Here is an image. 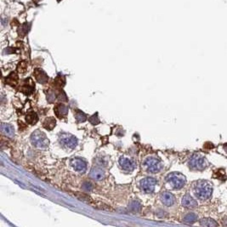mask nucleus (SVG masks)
Here are the masks:
<instances>
[{
	"instance_id": "obj_4",
	"label": "nucleus",
	"mask_w": 227,
	"mask_h": 227,
	"mask_svg": "<svg viewBox=\"0 0 227 227\" xmlns=\"http://www.w3.org/2000/svg\"><path fill=\"white\" fill-rule=\"evenodd\" d=\"M143 165L146 171L151 174H156L161 171L163 168V164L158 158L154 157H150L146 158L144 161Z\"/></svg>"
},
{
	"instance_id": "obj_8",
	"label": "nucleus",
	"mask_w": 227,
	"mask_h": 227,
	"mask_svg": "<svg viewBox=\"0 0 227 227\" xmlns=\"http://www.w3.org/2000/svg\"><path fill=\"white\" fill-rule=\"evenodd\" d=\"M71 167L77 172L84 173L87 169V164L81 158H73L71 160Z\"/></svg>"
},
{
	"instance_id": "obj_22",
	"label": "nucleus",
	"mask_w": 227,
	"mask_h": 227,
	"mask_svg": "<svg viewBox=\"0 0 227 227\" xmlns=\"http://www.w3.org/2000/svg\"><path fill=\"white\" fill-rule=\"evenodd\" d=\"M57 1H58V2H59V1H60V0H57Z\"/></svg>"
},
{
	"instance_id": "obj_16",
	"label": "nucleus",
	"mask_w": 227,
	"mask_h": 227,
	"mask_svg": "<svg viewBox=\"0 0 227 227\" xmlns=\"http://www.w3.org/2000/svg\"><path fill=\"white\" fill-rule=\"evenodd\" d=\"M200 225H203V226H217L218 223L215 222V220L209 218H206V219H203L200 221Z\"/></svg>"
},
{
	"instance_id": "obj_3",
	"label": "nucleus",
	"mask_w": 227,
	"mask_h": 227,
	"mask_svg": "<svg viewBox=\"0 0 227 227\" xmlns=\"http://www.w3.org/2000/svg\"><path fill=\"white\" fill-rule=\"evenodd\" d=\"M31 142L37 148H46L49 146L48 138L44 132L40 130H36L31 135Z\"/></svg>"
},
{
	"instance_id": "obj_18",
	"label": "nucleus",
	"mask_w": 227,
	"mask_h": 227,
	"mask_svg": "<svg viewBox=\"0 0 227 227\" xmlns=\"http://www.w3.org/2000/svg\"><path fill=\"white\" fill-rule=\"evenodd\" d=\"M2 130H3L7 135L11 136L13 135V134H14V129H13L12 126L9 125V124H2Z\"/></svg>"
},
{
	"instance_id": "obj_20",
	"label": "nucleus",
	"mask_w": 227,
	"mask_h": 227,
	"mask_svg": "<svg viewBox=\"0 0 227 227\" xmlns=\"http://www.w3.org/2000/svg\"><path fill=\"white\" fill-rule=\"evenodd\" d=\"M130 207H131L133 210H135V211H138V210L140 209V204L137 201H134L130 204Z\"/></svg>"
},
{
	"instance_id": "obj_7",
	"label": "nucleus",
	"mask_w": 227,
	"mask_h": 227,
	"mask_svg": "<svg viewBox=\"0 0 227 227\" xmlns=\"http://www.w3.org/2000/svg\"><path fill=\"white\" fill-rule=\"evenodd\" d=\"M156 185H157V180L154 178H145L141 179L140 181V188L145 193H152L155 190Z\"/></svg>"
},
{
	"instance_id": "obj_10",
	"label": "nucleus",
	"mask_w": 227,
	"mask_h": 227,
	"mask_svg": "<svg viewBox=\"0 0 227 227\" xmlns=\"http://www.w3.org/2000/svg\"><path fill=\"white\" fill-rule=\"evenodd\" d=\"M181 204L184 207L188 208V209H192V208H196L197 207L196 201L189 193L184 196L182 201H181Z\"/></svg>"
},
{
	"instance_id": "obj_14",
	"label": "nucleus",
	"mask_w": 227,
	"mask_h": 227,
	"mask_svg": "<svg viewBox=\"0 0 227 227\" xmlns=\"http://www.w3.org/2000/svg\"><path fill=\"white\" fill-rule=\"evenodd\" d=\"M56 119L54 117H49L44 122V127L48 130H51L56 127Z\"/></svg>"
},
{
	"instance_id": "obj_17",
	"label": "nucleus",
	"mask_w": 227,
	"mask_h": 227,
	"mask_svg": "<svg viewBox=\"0 0 227 227\" xmlns=\"http://www.w3.org/2000/svg\"><path fill=\"white\" fill-rule=\"evenodd\" d=\"M27 121L28 124H36L37 122H38V116L35 112H30V113H28L27 115Z\"/></svg>"
},
{
	"instance_id": "obj_9",
	"label": "nucleus",
	"mask_w": 227,
	"mask_h": 227,
	"mask_svg": "<svg viewBox=\"0 0 227 227\" xmlns=\"http://www.w3.org/2000/svg\"><path fill=\"white\" fill-rule=\"evenodd\" d=\"M119 164L124 170L128 172L133 171L135 169V162L131 158L126 157H123L120 158Z\"/></svg>"
},
{
	"instance_id": "obj_13",
	"label": "nucleus",
	"mask_w": 227,
	"mask_h": 227,
	"mask_svg": "<svg viewBox=\"0 0 227 227\" xmlns=\"http://www.w3.org/2000/svg\"><path fill=\"white\" fill-rule=\"evenodd\" d=\"M55 112L58 117H64L67 114L68 107L63 104H58L55 107Z\"/></svg>"
},
{
	"instance_id": "obj_6",
	"label": "nucleus",
	"mask_w": 227,
	"mask_h": 227,
	"mask_svg": "<svg viewBox=\"0 0 227 227\" xmlns=\"http://www.w3.org/2000/svg\"><path fill=\"white\" fill-rule=\"evenodd\" d=\"M59 141L64 147L68 149H74L77 146V139L71 134L63 133L59 136Z\"/></svg>"
},
{
	"instance_id": "obj_15",
	"label": "nucleus",
	"mask_w": 227,
	"mask_h": 227,
	"mask_svg": "<svg viewBox=\"0 0 227 227\" xmlns=\"http://www.w3.org/2000/svg\"><path fill=\"white\" fill-rule=\"evenodd\" d=\"M197 220V215L194 214V213H189L184 217V222L188 224H193L195 223Z\"/></svg>"
},
{
	"instance_id": "obj_5",
	"label": "nucleus",
	"mask_w": 227,
	"mask_h": 227,
	"mask_svg": "<svg viewBox=\"0 0 227 227\" xmlns=\"http://www.w3.org/2000/svg\"><path fill=\"white\" fill-rule=\"evenodd\" d=\"M189 166L194 170H203L207 167L208 163L205 157L198 154H194L189 160Z\"/></svg>"
},
{
	"instance_id": "obj_12",
	"label": "nucleus",
	"mask_w": 227,
	"mask_h": 227,
	"mask_svg": "<svg viewBox=\"0 0 227 227\" xmlns=\"http://www.w3.org/2000/svg\"><path fill=\"white\" fill-rule=\"evenodd\" d=\"M89 177L95 180H101L105 178V173L99 168H94L89 173Z\"/></svg>"
},
{
	"instance_id": "obj_2",
	"label": "nucleus",
	"mask_w": 227,
	"mask_h": 227,
	"mask_svg": "<svg viewBox=\"0 0 227 227\" xmlns=\"http://www.w3.org/2000/svg\"><path fill=\"white\" fill-rule=\"evenodd\" d=\"M166 183L174 190H179L186 185V179L180 173H171L166 177Z\"/></svg>"
},
{
	"instance_id": "obj_19",
	"label": "nucleus",
	"mask_w": 227,
	"mask_h": 227,
	"mask_svg": "<svg viewBox=\"0 0 227 227\" xmlns=\"http://www.w3.org/2000/svg\"><path fill=\"white\" fill-rule=\"evenodd\" d=\"M76 119L77 120L78 122H84L85 120H86V115L84 114V112H80V111H78V112H77V113H76Z\"/></svg>"
},
{
	"instance_id": "obj_21",
	"label": "nucleus",
	"mask_w": 227,
	"mask_h": 227,
	"mask_svg": "<svg viewBox=\"0 0 227 227\" xmlns=\"http://www.w3.org/2000/svg\"><path fill=\"white\" fill-rule=\"evenodd\" d=\"M40 1H41V0H33V2H35V3H38Z\"/></svg>"
},
{
	"instance_id": "obj_11",
	"label": "nucleus",
	"mask_w": 227,
	"mask_h": 227,
	"mask_svg": "<svg viewBox=\"0 0 227 227\" xmlns=\"http://www.w3.org/2000/svg\"><path fill=\"white\" fill-rule=\"evenodd\" d=\"M161 201L164 203V205L167 206V207H170L172 205H174L175 203V197L172 193L168 192V191H164L161 194Z\"/></svg>"
},
{
	"instance_id": "obj_1",
	"label": "nucleus",
	"mask_w": 227,
	"mask_h": 227,
	"mask_svg": "<svg viewBox=\"0 0 227 227\" xmlns=\"http://www.w3.org/2000/svg\"><path fill=\"white\" fill-rule=\"evenodd\" d=\"M194 194L196 198L202 201L207 200L213 193L212 185L206 180H198L194 184L193 186Z\"/></svg>"
}]
</instances>
